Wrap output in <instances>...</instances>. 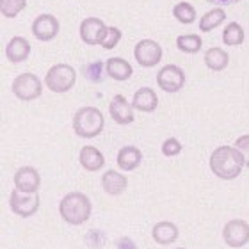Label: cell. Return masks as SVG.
<instances>
[{
	"instance_id": "obj_1",
	"label": "cell",
	"mask_w": 249,
	"mask_h": 249,
	"mask_svg": "<svg viewBox=\"0 0 249 249\" xmlns=\"http://www.w3.org/2000/svg\"><path fill=\"white\" fill-rule=\"evenodd\" d=\"M246 167V159L242 151L235 146H219L210 155V169L221 180H235L239 178L242 169Z\"/></svg>"
},
{
	"instance_id": "obj_2",
	"label": "cell",
	"mask_w": 249,
	"mask_h": 249,
	"mask_svg": "<svg viewBox=\"0 0 249 249\" xmlns=\"http://www.w3.org/2000/svg\"><path fill=\"white\" fill-rule=\"evenodd\" d=\"M91 201L84 192H68L59 203V213L64 223L78 226L91 217Z\"/></svg>"
},
{
	"instance_id": "obj_3",
	"label": "cell",
	"mask_w": 249,
	"mask_h": 249,
	"mask_svg": "<svg viewBox=\"0 0 249 249\" xmlns=\"http://www.w3.org/2000/svg\"><path fill=\"white\" fill-rule=\"evenodd\" d=\"M104 126V114L96 107H82L73 116V130L82 139H93V137L100 135Z\"/></svg>"
},
{
	"instance_id": "obj_4",
	"label": "cell",
	"mask_w": 249,
	"mask_h": 249,
	"mask_svg": "<svg viewBox=\"0 0 249 249\" xmlns=\"http://www.w3.org/2000/svg\"><path fill=\"white\" fill-rule=\"evenodd\" d=\"M75 80H77V71L75 68L70 66V64H53L50 70L47 71V77H45V86H47L52 93H68L70 89L75 86Z\"/></svg>"
},
{
	"instance_id": "obj_5",
	"label": "cell",
	"mask_w": 249,
	"mask_h": 249,
	"mask_svg": "<svg viewBox=\"0 0 249 249\" xmlns=\"http://www.w3.org/2000/svg\"><path fill=\"white\" fill-rule=\"evenodd\" d=\"M11 91L21 102H32V100L41 96L43 84L39 80V77H36L34 73H21L13 80Z\"/></svg>"
},
{
	"instance_id": "obj_6",
	"label": "cell",
	"mask_w": 249,
	"mask_h": 249,
	"mask_svg": "<svg viewBox=\"0 0 249 249\" xmlns=\"http://www.w3.org/2000/svg\"><path fill=\"white\" fill-rule=\"evenodd\" d=\"M157 84L164 93H178L185 84V73L177 64H166L157 73Z\"/></svg>"
},
{
	"instance_id": "obj_7",
	"label": "cell",
	"mask_w": 249,
	"mask_h": 249,
	"mask_svg": "<svg viewBox=\"0 0 249 249\" xmlns=\"http://www.w3.org/2000/svg\"><path fill=\"white\" fill-rule=\"evenodd\" d=\"M9 207L20 217H32L39 208V196L37 192L27 194V192H20L18 189H13L9 196Z\"/></svg>"
},
{
	"instance_id": "obj_8",
	"label": "cell",
	"mask_w": 249,
	"mask_h": 249,
	"mask_svg": "<svg viewBox=\"0 0 249 249\" xmlns=\"http://www.w3.org/2000/svg\"><path fill=\"white\" fill-rule=\"evenodd\" d=\"M134 57L142 68H153L162 61V47L153 39H141L134 47Z\"/></svg>"
},
{
	"instance_id": "obj_9",
	"label": "cell",
	"mask_w": 249,
	"mask_h": 249,
	"mask_svg": "<svg viewBox=\"0 0 249 249\" xmlns=\"http://www.w3.org/2000/svg\"><path fill=\"white\" fill-rule=\"evenodd\" d=\"M223 239L230 248H242L249 242V224L244 219H231L224 224Z\"/></svg>"
},
{
	"instance_id": "obj_10",
	"label": "cell",
	"mask_w": 249,
	"mask_h": 249,
	"mask_svg": "<svg viewBox=\"0 0 249 249\" xmlns=\"http://www.w3.org/2000/svg\"><path fill=\"white\" fill-rule=\"evenodd\" d=\"M59 29H61L59 20L50 13H43L32 21V34L37 41H52L59 34Z\"/></svg>"
},
{
	"instance_id": "obj_11",
	"label": "cell",
	"mask_w": 249,
	"mask_h": 249,
	"mask_svg": "<svg viewBox=\"0 0 249 249\" xmlns=\"http://www.w3.org/2000/svg\"><path fill=\"white\" fill-rule=\"evenodd\" d=\"M15 189L20 192H27V194H34L37 192L39 185H41V177L37 173L36 167L32 166H23L15 173Z\"/></svg>"
},
{
	"instance_id": "obj_12",
	"label": "cell",
	"mask_w": 249,
	"mask_h": 249,
	"mask_svg": "<svg viewBox=\"0 0 249 249\" xmlns=\"http://www.w3.org/2000/svg\"><path fill=\"white\" fill-rule=\"evenodd\" d=\"M107 29L104 21L100 18H94V16H89L86 20H82L80 23V39H82L86 45H100L102 43V37H104V32Z\"/></svg>"
},
{
	"instance_id": "obj_13",
	"label": "cell",
	"mask_w": 249,
	"mask_h": 249,
	"mask_svg": "<svg viewBox=\"0 0 249 249\" xmlns=\"http://www.w3.org/2000/svg\"><path fill=\"white\" fill-rule=\"evenodd\" d=\"M134 105L128 104V100L124 98L123 94H116L114 98L110 100L109 104V112L110 118L116 121L118 124H130L134 123Z\"/></svg>"
},
{
	"instance_id": "obj_14",
	"label": "cell",
	"mask_w": 249,
	"mask_h": 249,
	"mask_svg": "<svg viewBox=\"0 0 249 249\" xmlns=\"http://www.w3.org/2000/svg\"><path fill=\"white\" fill-rule=\"evenodd\" d=\"M31 55V43L27 41L23 36H15L11 37V41L5 47V57L9 59L13 64L23 62Z\"/></svg>"
},
{
	"instance_id": "obj_15",
	"label": "cell",
	"mask_w": 249,
	"mask_h": 249,
	"mask_svg": "<svg viewBox=\"0 0 249 249\" xmlns=\"http://www.w3.org/2000/svg\"><path fill=\"white\" fill-rule=\"evenodd\" d=\"M102 187H104V191L109 194V196H120L126 191V187H128V180L124 175H121L120 171H116V169H109V171L104 173V177H102Z\"/></svg>"
},
{
	"instance_id": "obj_16",
	"label": "cell",
	"mask_w": 249,
	"mask_h": 249,
	"mask_svg": "<svg viewBox=\"0 0 249 249\" xmlns=\"http://www.w3.org/2000/svg\"><path fill=\"white\" fill-rule=\"evenodd\" d=\"M105 71L112 80H118V82H124L132 77L134 73V68L128 61H124L123 57H110L105 61Z\"/></svg>"
},
{
	"instance_id": "obj_17",
	"label": "cell",
	"mask_w": 249,
	"mask_h": 249,
	"mask_svg": "<svg viewBox=\"0 0 249 249\" xmlns=\"http://www.w3.org/2000/svg\"><path fill=\"white\" fill-rule=\"evenodd\" d=\"M78 160H80V166L86 169V171H100L102 167L105 166V157L104 153L94 148V146H84L80 150V155H78Z\"/></svg>"
},
{
	"instance_id": "obj_18",
	"label": "cell",
	"mask_w": 249,
	"mask_h": 249,
	"mask_svg": "<svg viewBox=\"0 0 249 249\" xmlns=\"http://www.w3.org/2000/svg\"><path fill=\"white\" fill-rule=\"evenodd\" d=\"M132 105L139 112H153L157 109V105H159V96L151 88H139L134 93Z\"/></svg>"
},
{
	"instance_id": "obj_19",
	"label": "cell",
	"mask_w": 249,
	"mask_h": 249,
	"mask_svg": "<svg viewBox=\"0 0 249 249\" xmlns=\"http://www.w3.org/2000/svg\"><path fill=\"white\" fill-rule=\"evenodd\" d=\"M151 237L159 246H169L178 239V226L171 221H160L153 226Z\"/></svg>"
},
{
	"instance_id": "obj_20",
	"label": "cell",
	"mask_w": 249,
	"mask_h": 249,
	"mask_svg": "<svg viewBox=\"0 0 249 249\" xmlns=\"http://www.w3.org/2000/svg\"><path fill=\"white\" fill-rule=\"evenodd\" d=\"M141 160H142V153H141L139 148L135 146H123L120 151H118V166L123 169V171H134L135 167H139Z\"/></svg>"
},
{
	"instance_id": "obj_21",
	"label": "cell",
	"mask_w": 249,
	"mask_h": 249,
	"mask_svg": "<svg viewBox=\"0 0 249 249\" xmlns=\"http://www.w3.org/2000/svg\"><path fill=\"white\" fill-rule=\"evenodd\" d=\"M228 62H230V55L223 48L212 47L205 52V64L212 71H223L224 68H228Z\"/></svg>"
},
{
	"instance_id": "obj_22",
	"label": "cell",
	"mask_w": 249,
	"mask_h": 249,
	"mask_svg": "<svg viewBox=\"0 0 249 249\" xmlns=\"http://www.w3.org/2000/svg\"><path fill=\"white\" fill-rule=\"evenodd\" d=\"M226 20V13L223 9H212L205 13V15L199 18V31L201 32H210L213 29H217L223 21Z\"/></svg>"
},
{
	"instance_id": "obj_23",
	"label": "cell",
	"mask_w": 249,
	"mask_h": 249,
	"mask_svg": "<svg viewBox=\"0 0 249 249\" xmlns=\"http://www.w3.org/2000/svg\"><path fill=\"white\" fill-rule=\"evenodd\" d=\"M244 37H246L244 29L237 21H231L230 25L224 27V32H223L224 45H228V47H239V45L244 43Z\"/></svg>"
},
{
	"instance_id": "obj_24",
	"label": "cell",
	"mask_w": 249,
	"mask_h": 249,
	"mask_svg": "<svg viewBox=\"0 0 249 249\" xmlns=\"http://www.w3.org/2000/svg\"><path fill=\"white\" fill-rule=\"evenodd\" d=\"M203 47V39L197 34H183L177 37V48L183 53H197Z\"/></svg>"
},
{
	"instance_id": "obj_25",
	"label": "cell",
	"mask_w": 249,
	"mask_h": 249,
	"mask_svg": "<svg viewBox=\"0 0 249 249\" xmlns=\"http://www.w3.org/2000/svg\"><path fill=\"white\" fill-rule=\"evenodd\" d=\"M173 16L175 20L180 21L182 25H191L196 21V9L194 5L189 4V2H178L175 7H173Z\"/></svg>"
},
{
	"instance_id": "obj_26",
	"label": "cell",
	"mask_w": 249,
	"mask_h": 249,
	"mask_svg": "<svg viewBox=\"0 0 249 249\" xmlns=\"http://www.w3.org/2000/svg\"><path fill=\"white\" fill-rule=\"evenodd\" d=\"M27 7V0H0V11L5 18H16Z\"/></svg>"
},
{
	"instance_id": "obj_27",
	"label": "cell",
	"mask_w": 249,
	"mask_h": 249,
	"mask_svg": "<svg viewBox=\"0 0 249 249\" xmlns=\"http://www.w3.org/2000/svg\"><path fill=\"white\" fill-rule=\"evenodd\" d=\"M121 31L118 27H107L104 32V37H102V43L100 47L105 48V50H112V48L118 47V43L121 41Z\"/></svg>"
},
{
	"instance_id": "obj_28",
	"label": "cell",
	"mask_w": 249,
	"mask_h": 249,
	"mask_svg": "<svg viewBox=\"0 0 249 249\" xmlns=\"http://www.w3.org/2000/svg\"><path fill=\"white\" fill-rule=\"evenodd\" d=\"M104 62L102 61H94V62H89L86 70H84V75L88 80L91 82H102V78H104Z\"/></svg>"
},
{
	"instance_id": "obj_29",
	"label": "cell",
	"mask_w": 249,
	"mask_h": 249,
	"mask_svg": "<svg viewBox=\"0 0 249 249\" xmlns=\"http://www.w3.org/2000/svg\"><path fill=\"white\" fill-rule=\"evenodd\" d=\"M162 153L166 157H177L182 153V142L177 137H169L162 142Z\"/></svg>"
},
{
	"instance_id": "obj_30",
	"label": "cell",
	"mask_w": 249,
	"mask_h": 249,
	"mask_svg": "<svg viewBox=\"0 0 249 249\" xmlns=\"http://www.w3.org/2000/svg\"><path fill=\"white\" fill-rule=\"evenodd\" d=\"M235 148L242 151V155L246 159V167H249V134L240 135L239 139H235Z\"/></svg>"
},
{
	"instance_id": "obj_31",
	"label": "cell",
	"mask_w": 249,
	"mask_h": 249,
	"mask_svg": "<svg viewBox=\"0 0 249 249\" xmlns=\"http://www.w3.org/2000/svg\"><path fill=\"white\" fill-rule=\"evenodd\" d=\"M116 248L118 249H137V244L130 237H121L116 240Z\"/></svg>"
},
{
	"instance_id": "obj_32",
	"label": "cell",
	"mask_w": 249,
	"mask_h": 249,
	"mask_svg": "<svg viewBox=\"0 0 249 249\" xmlns=\"http://www.w3.org/2000/svg\"><path fill=\"white\" fill-rule=\"evenodd\" d=\"M210 4H215V5H233L237 2H242V0H207Z\"/></svg>"
},
{
	"instance_id": "obj_33",
	"label": "cell",
	"mask_w": 249,
	"mask_h": 249,
	"mask_svg": "<svg viewBox=\"0 0 249 249\" xmlns=\"http://www.w3.org/2000/svg\"><path fill=\"white\" fill-rule=\"evenodd\" d=\"M177 249H187V248H177Z\"/></svg>"
}]
</instances>
